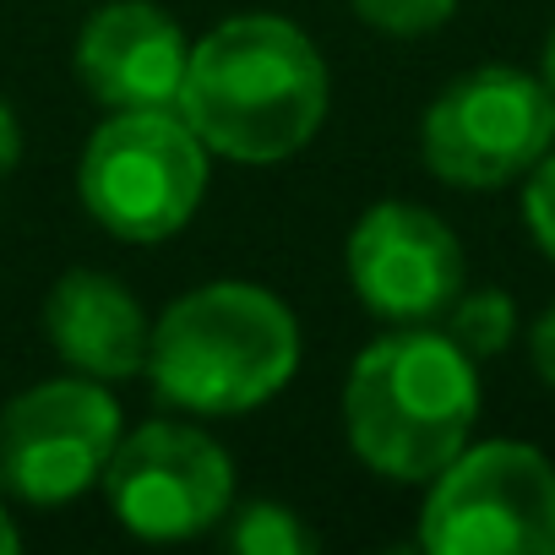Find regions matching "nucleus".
<instances>
[{
	"instance_id": "1",
	"label": "nucleus",
	"mask_w": 555,
	"mask_h": 555,
	"mask_svg": "<svg viewBox=\"0 0 555 555\" xmlns=\"http://www.w3.org/2000/svg\"><path fill=\"white\" fill-rule=\"evenodd\" d=\"M175 109L212 158L272 169L322 137L333 115V72L295 17L234 12L191 39Z\"/></svg>"
},
{
	"instance_id": "2",
	"label": "nucleus",
	"mask_w": 555,
	"mask_h": 555,
	"mask_svg": "<svg viewBox=\"0 0 555 555\" xmlns=\"http://www.w3.org/2000/svg\"><path fill=\"white\" fill-rule=\"evenodd\" d=\"M479 409V360L436 322L371 338L338 392L349 452L365 474L403 490H425L474 441Z\"/></svg>"
},
{
	"instance_id": "3",
	"label": "nucleus",
	"mask_w": 555,
	"mask_h": 555,
	"mask_svg": "<svg viewBox=\"0 0 555 555\" xmlns=\"http://www.w3.org/2000/svg\"><path fill=\"white\" fill-rule=\"evenodd\" d=\"M306 333L284 295L250 278H212L153 317V398L191 420H240L284 398L300 376Z\"/></svg>"
},
{
	"instance_id": "4",
	"label": "nucleus",
	"mask_w": 555,
	"mask_h": 555,
	"mask_svg": "<svg viewBox=\"0 0 555 555\" xmlns=\"http://www.w3.org/2000/svg\"><path fill=\"white\" fill-rule=\"evenodd\" d=\"M207 185L212 153L180 109H104L77 153V202L120 245L185 234Z\"/></svg>"
},
{
	"instance_id": "5",
	"label": "nucleus",
	"mask_w": 555,
	"mask_h": 555,
	"mask_svg": "<svg viewBox=\"0 0 555 555\" xmlns=\"http://www.w3.org/2000/svg\"><path fill=\"white\" fill-rule=\"evenodd\" d=\"M425 555H555V457L517 436L468 441L414 517Z\"/></svg>"
},
{
	"instance_id": "6",
	"label": "nucleus",
	"mask_w": 555,
	"mask_h": 555,
	"mask_svg": "<svg viewBox=\"0 0 555 555\" xmlns=\"http://www.w3.org/2000/svg\"><path fill=\"white\" fill-rule=\"evenodd\" d=\"M555 147V99L539 72L485 61L457 72L420 115V164L452 191H506Z\"/></svg>"
},
{
	"instance_id": "7",
	"label": "nucleus",
	"mask_w": 555,
	"mask_h": 555,
	"mask_svg": "<svg viewBox=\"0 0 555 555\" xmlns=\"http://www.w3.org/2000/svg\"><path fill=\"white\" fill-rule=\"evenodd\" d=\"M126 436V409L109 382L61 371L0 403V495L61 512L99 490L115 447Z\"/></svg>"
},
{
	"instance_id": "8",
	"label": "nucleus",
	"mask_w": 555,
	"mask_h": 555,
	"mask_svg": "<svg viewBox=\"0 0 555 555\" xmlns=\"http://www.w3.org/2000/svg\"><path fill=\"white\" fill-rule=\"evenodd\" d=\"M99 490L115 528L131 539L185 544L223 528L234 506V457L191 414H164L126 425Z\"/></svg>"
},
{
	"instance_id": "9",
	"label": "nucleus",
	"mask_w": 555,
	"mask_h": 555,
	"mask_svg": "<svg viewBox=\"0 0 555 555\" xmlns=\"http://www.w3.org/2000/svg\"><path fill=\"white\" fill-rule=\"evenodd\" d=\"M344 272L354 300L382 327L441 322L468 289V256L457 229L436 207L409 196H382L354 218L344 240Z\"/></svg>"
},
{
	"instance_id": "10",
	"label": "nucleus",
	"mask_w": 555,
	"mask_h": 555,
	"mask_svg": "<svg viewBox=\"0 0 555 555\" xmlns=\"http://www.w3.org/2000/svg\"><path fill=\"white\" fill-rule=\"evenodd\" d=\"M191 34L158 0H104L77 28L72 77L104 109H175Z\"/></svg>"
},
{
	"instance_id": "11",
	"label": "nucleus",
	"mask_w": 555,
	"mask_h": 555,
	"mask_svg": "<svg viewBox=\"0 0 555 555\" xmlns=\"http://www.w3.org/2000/svg\"><path fill=\"white\" fill-rule=\"evenodd\" d=\"M44 344L55 360L77 376L93 382H131L147 371V344H153V317L137 300L126 278L104 267H66L39 311Z\"/></svg>"
},
{
	"instance_id": "12",
	"label": "nucleus",
	"mask_w": 555,
	"mask_h": 555,
	"mask_svg": "<svg viewBox=\"0 0 555 555\" xmlns=\"http://www.w3.org/2000/svg\"><path fill=\"white\" fill-rule=\"evenodd\" d=\"M223 539L240 555H311V550H322V533L289 501H272V495H256V501L229 506Z\"/></svg>"
},
{
	"instance_id": "13",
	"label": "nucleus",
	"mask_w": 555,
	"mask_h": 555,
	"mask_svg": "<svg viewBox=\"0 0 555 555\" xmlns=\"http://www.w3.org/2000/svg\"><path fill=\"white\" fill-rule=\"evenodd\" d=\"M441 327L457 338V349H468L485 365V360H495V354H506L517 344V300L501 284L463 289L452 300V311L441 317Z\"/></svg>"
},
{
	"instance_id": "14",
	"label": "nucleus",
	"mask_w": 555,
	"mask_h": 555,
	"mask_svg": "<svg viewBox=\"0 0 555 555\" xmlns=\"http://www.w3.org/2000/svg\"><path fill=\"white\" fill-rule=\"evenodd\" d=\"M463 0H349V12L382 39H425L457 17Z\"/></svg>"
},
{
	"instance_id": "15",
	"label": "nucleus",
	"mask_w": 555,
	"mask_h": 555,
	"mask_svg": "<svg viewBox=\"0 0 555 555\" xmlns=\"http://www.w3.org/2000/svg\"><path fill=\"white\" fill-rule=\"evenodd\" d=\"M522 229H528L533 250L555 267V147L522 180Z\"/></svg>"
},
{
	"instance_id": "16",
	"label": "nucleus",
	"mask_w": 555,
	"mask_h": 555,
	"mask_svg": "<svg viewBox=\"0 0 555 555\" xmlns=\"http://www.w3.org/2000/svg\"><path fill=\"white\" fill-rule=\"evenodd\" d=\"M522 344H528V365H533V376L555 392V300H550V306L528 322Z\"/></svg>"
},
{
	"instance_id": "17",
	"label": "nucleus",
	"mask_w": 555,
	"mask_h": 555,
	"mask_svg": "<svg viewBox=\"0 0 555 555\" xmlns=\"http://www.w3.org/2000/svg\"><path fill=\"white\" fill-rule=\"evenodd\" d=\"M23 120H17V109L0 99V185H7L12 175H17V164H23Z\"/></svg>"
},
{
	"instance_id": "18",
	"label": "nucleus",
	"mask_w": 555,
	"mask_h": 555,
	"mask_svg": "<svg viewBox=\"0 0 555 555\" xmlns=\"http://www.w3.org/2000/svg\"><path fill=\"white\" fill-rule=\"evenodd\" d=\"M17 550H23V528L12 517V501L0 495V555H17Z\"/></svg>"
},
{
	"instance_id": "19",
	"label": "nucleus",
	"mask_w": 555,
	"mask_h": 555,
	"mask_svg": "<svg viewBox=\"0 0 555 555\" xmlns=\"http://www.w3.org/2000/svg\"><path fill=\"white\" fill-rule=\"evenodd\" d=\"M533 72H539V82H544L550 99H555V28L544 34V44H539V66H533Z\"/></svg>"
}]
</instances>
